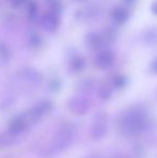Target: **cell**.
I'll return each instance as SVG.
<instances>
[{
	"label": "cell",
	"instance_id": "9",
	"mask_svg": "<svg viewBox=\"0 0 157 158\" xmlns=\"http://www.w3.org/2000/svg\"><path fill=\"white\" fill-rule=\"evenodd\" d=\"M111 16L113 19V21L118 24H124L127 22L128 17H129V13L123 6H118V8H114L112 10Z\"/></svg>",
	"mask_w": 157,
	"mask_h": 158
},
{
	"label": "cell",
	"instance_id": "13",
	"mask_svg": "<svg viewBox=\"0 0 157 158\" xmlns=\"http://www.w3.org/2000/svg\"><path fill=\"white\" fill-rule=\"evenodd\" d=\"M24 77L27 81L31 82V83H39L41 81V74L39 72H37L36 70H32V69H28L24 73Z\"/></svg>",
	"mask_w": 157,
	"mask_h": 158
},
{
	"label": "cell",
	"instance_id": "1",
	"mask_svg": "<svg viewBox=\"0 0 157 158\" xmlns=\"http://www.w3.org/2000/svg\"><path fill=\"white\" fill-rule=\"evenodd\" d=\"M150 121L147 112L143 106H134L126 110L119 117V130L125 135H138L145 131Z\"/></svg>",
	"mask_w": 157,
	"mask_h": 158
},
{
	"label": "cell",
	"instance_id": "19",
	"mask_svg": "<svg viewBox=\"0 0 157 158\" xmlns=\"http://www.w3.org/2000/svg\"><path fill=\"white\" fill-rule=\"evenodd\" d=\"M152 12H153L155 15H157V1H155L153 4H152Z\"/></svg>",
	"mask_w": 157,
	"mask_h": 158
},
{
	"label": "cell",
	"instance_id": "17",
	"mask_svg": "<svg viewBox=\"0 0 157 158\" xmlns=\"http://www.w3.org/2000/svg\"><path fill=\"white\" fill-rule=\"evenodd\" d=\"M11 4L15 8H19V6H22L24 3L26 2V0H10Z\"/></svg>",
	"mask_w": 157,
	"mask_h": 158
},
{
	"label": "cell",
	"instance_id": "14",
	"mask_svg": "<svg viewBox=\"0 0 157 158\" xmlns=\"http://www.w3.org/2000/svg\"><path fill=\"white\" fill-rule=\"evenodd\" d=\"M127 82H128V80L125 75L116 74L115 77L112 79V85L115 88H118V89H122V88H124L127 85Z\"/></svg>",
	"mask_w": 157,
	"mask_h": 158
},
{
	"label": "cell",
	"instance_id": "7",
	"mask_svg": "<svg viewBox=\"0 0 157 158\" xmlns=\"http://www.w3.org/2000/svg\"><path fill=\"white\" fill-rule=\"evenodd\" d=\"M114 61V55L111 51L102 50L98 53L95 58V64L99 69H107L112 66Z\"/></svg>",
	"mask_w": 157,
	"mask_h": 158
},
{
	"label": "cell",
	"instance_id": "12",
	"mask_svg": "<svg viewBox=\"0 0 157 158\" xmlns=\"http://www.w3.org/2000/svg\"><path fill=\"white\" fill-rule=\"evenodd\" d=\"M98 95L101 99L103 100H108L111 98L112 96V88L110 85L108 84H101L98 87Z\"/></svg>",
	"mask_w": 157,
	"mask_h": 158
},
{
	"label": "cell",
	"instance_id": "3",
	"mask_svg": "<svg viewBox=\"0 0 157 158\" xmlns=\"http://www.w3.org/2000/svg\"><path fill=\"white\" fill-rule=\"evenodd\" d=\"M52 108H53L52 102L48 101V100H42V101L38 102L35 106H32L30 110H28L26 113H24V115H25L29 125H32V124L40 121L42 116L50 113Z\"/></svg>",
	"mask_w": 157,
	"mask_h": 158
},
{
	"label": "cell",
	"instance_id": "4",
	"mask_svg": "<svg viewBox=\"0 0 157 158\" xmlns=\"http://www.w3.org/2000/svg\"><path fill=\"white\" fill-rule=\"evenodd\" d=\"M108 131V118L105 113H96L90 125V135L93 139L100 140L107 135Z\"/></svg>",
	"mask_w": 157,
	"mask_h": 158
},
{
	"label": "cell",
	"instance_id": "11",
	"mask_svg": "<svg viewBox=\"0 0 157 158\" xmlns=\"http://www.w3.org/2000/svg\"><path fill=\"white\" fill-rule=\"evenodd\" d=\"M85 59L82 56H74L72 57V59L70 60V69H71L73 72L78 73L81 72L84 68H85Z\"/></svg>",
	"mask_w": 157,
	"mask_h": 158
},
{
	"label": "cell",
	"instance_id": "5",
	"mask_svg": "<svg viewBox=\"0 0 157 158\" xmlns=\"http://www.w3.org/2000/svg\"><path fill=\"white\" fill-rule=\"evenodd\" d=\"M67 106L72 114L76 115V116H83L89 111L90 102L86 97L74 96V97L70 98Z\"/></svg>",
	"mask_w": 157,
	"mask_h": 158
},
{
	"label": "cell",
	"instance_id": "18",
	"mask_svg": "<svg viewBox=\"0 0 157 158\" xmlns=\"http://www.w3.org/2000/svg\"><path fill=\"white\" fill-rule=\"evenodd\" d=\"M151 70H152V72L157 73V58L154 59L153 63H152V64H151Z\"/></svg>",
	"mask_w": 157,
	"mask_h": 158
},
{
	"label": "cell",
	"instance_id": "10",
	"mask_svg": "<svg viewBox=\"0 0 157 158\" xmlns=\"http://www.w3.org/2000/svg\"><path fill=\"white\" fill-rule=\"evenodd\" d=\"M86 44L92 48H100L102 44V38L96 32H90L86 37Z\"/></svg>",
	"mask_w": 157,
	"mask_h": 158
},
{
	"label": "cell",
	"instance_id": "2",
	"mask_svg": "<svg viewBox=\"0 0 157 158\" xmlns=\"http://www.w3.org/2000/svg\"><path fill=\"white\" fill-rule=\"evenodd\" d=\"M76 135V128L73 125L66 124L61 126L59 130L57 131L54 140L52 143V148L54 152H63L67 150L70 145L72 144Z\"/></svg>",
	"mask_w": 157,
	"mask_h": 158
},
{
	"label": "cell",
	"instance_id": "6",
	"mask_svg": "<svg viewBox=\"0 0 157 158\" xmlns=\"http://www.w3.org/2000/svg\"><path fill=\"white\" fill-rule=\"evenodd\" d=\"M29 126V123L27 122V119H26L25 115L23 113V114L17 115L14 118L11 119L10 124H9V131L12 135H19V133L24 132Z\"/></svg>",
	"mask_w": 157,
	"mask_h": 158
},
{
	"label": "cell",
	"instance_id": "8",
	"mask_svg": "<svg viewBox=\"0 0 157 158\" xmlns=\"http://www.w3.org/2000/svg\"><path fill=\"white\" fill-rule=\"evenodd\" d=\"M42 26L48 31H55L59 26V19L57 14L53 12L45 13L42 17Z\"/></svg>",
	"mask_w": 157,
	"mask_h": 158
},
{
	"label": "cell",
	"instance_id": "16",
	"mask_svg": "<svg viewBox=\"0 0 157 158\" xmlns=\"http://www.w3.org/2000/svg\"><path fill=\"white\" fill-rule=\"evenodd\" d=\"M61 1L60 0H51L50 1V6L52 8V10H53V13H55L56 14L58 11H60L61 10Z\"/></svg>",
	"mask_w": 157,
	"mask_h": 158
},
{
	"label": "cell",
	"instance_id": "15",
	"mask_svg": "<svg viewBox=\"0 0 157 158\" xmlns=\"http://www.w3.org/2000/svg\"><path fill=\"white\" fill-rule=\"evenodd\" d=\"M94 87V81L92 79H84L80 82V90L81 92H90Z\"/></svg>",
	"mask_w": 157,
	"mask_h": 158
}]
</instances>
